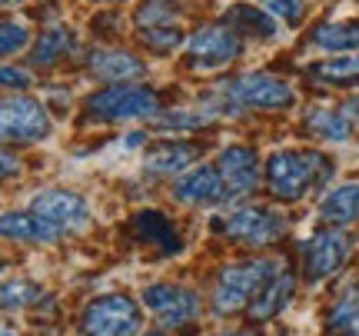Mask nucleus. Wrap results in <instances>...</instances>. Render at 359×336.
<instances>
[{"instance_id": "obj_9", "label": "nucleus", "mask_w": 359, "mask_h": 336, "mask_svg": "<svg viewBox=\"0 0 359 336\" xmlns=\"http://www.w3.org/2000/svg\"><path fill=\"white\" fill-rule=\"evenodd\" d=\"M143 303L163 326H183L200 313V297L193 290H187V286H173V283L147 286L143 290Z\"/></svg>"}, {"instance_id": "obj_13", "label": "nucleus", "mask_w": 359, "mask_h": 336, "mask_svg": "<svg viewBox=\"0 0 359 336\" xmlns=\"http://www.w3.org/2000/svg\"><path fill=\"white\" fill-rule=\"evenodd\" d=\"M293 286H296L293 273L280 267V270H276L266 283H263V290L253 297V303H250V316H253V320H273V316H276V313L290 303V297H293Z\"/></svg>"}, {"instance_id": "obj_5", "label": "nucleus", "mask_w": 359, "mask_h": 336, "mask_svg": "<svg viewBox=\"0 0 359 336\" xmlns=\"http://www.w3.org/2000/svg\"><path fill=\"white\" fill-rule=\"evenodd\" d=\"M140 330V310L130 297L110 293L93 300L83 313V333L87 336H133Z\"/></svg>"}, {"instance_id": "obj_21", "label": "nucleus", "mask_w": 359, "mask_h": 336, "mask_svg": "<svg viewBox=\"0 0 359 336\" xmlns=\"http://www.w3.org/2000/svg\"><path fill=\"white\" fill-rule=\"evenodd\" d=\"M137 230L150 240L154 246H160L163 253H177L180 250V236H177V230H173V223L163 217V213H140L137 217Z\"/></svg>"}, {"instance_id": "obj_3", "label": "nucleus", "mask_w": 359, "mask_h": 336, "mask_svg": "<svg viewBox=\"0 0 359 336\" xmlns=\"http://www.w3.org/2000/svg\"><path fill=\"white\" fill-rule=\"evenodd\" d=\"M87 114L93 120L120 123V120H143V116L160 114V97L147 87H114L100 90L87 100Z\"/></svg>"}, {"instance_id": "obj_34", "label": "nucleus", "mask_w": 359, "mask_h": 336, "mask_svg": "<svg viewBox=\"0 0 359 336\" xmlns=\"http://www.w3.org/2000/svg\"><path fill=\"white\" fill-rule=\"evenodd\" d=\"M346 114L359 116V97H356V100H349V104H346Z\"/></svg>"}, {"instance_id": "obj_29", "label": "nucleus", "mask_w": 359, "mask_h": 336, "mask_svg": "<svg viewBox=\"0 0 359 336\" xmlns=\"http://www.w3.org/2000/svg\"><path fill=\"white\" fill-rule=\"evenodd\" d=\"M27 47V27L11 24V20H0V57L17 53Z\"/></svg>"}, {"instance_id": "obj_27", "label": "nucleus", "mask_w": 359, "mask_h": 336, "mask_svg": "<svg viewBox=\"0 0 359 336\" xmlns=\"http://www.w3.org/2000/svg\"><path fill=\"white\" fill-rule=\"evenodd\" d=\"M140 34H143V43H147L150 51H156V53L177 51L180 40H183V34H180L177 24H170V27H147V30H140Z\"/></svg>"}, {"instance_id": "obj_17", "label": "nucleus", "mask_w": 359, "mask_h": 336, "mask_svg": "<svg viewBox=\"0 0 359 336\" xmlns=\"http://www.w3.org/2000/svg\"><path fill=\"white\" fill-rule=\"evenodd\" d=\"M93 64V74L97 77H107V80H133V77H143L147 67L140 64V57H133L127 51H100L90 57Z\"/></svg>"}, {"instance_id": "obj_24", "label": "nucleus", "mask_w": 359, "mask_h": 336, "mask_svg": "<svg viewBox=\"0 0 359 336\" xmlns=\"http://www.w3.org/2000/svg\"><path fill=\"white\" fill-rule=\"evenodd\" d=\"M74 51V37H70V30L64 27H53L47 30L43 37H40L37 51H34V64H57L64 53Z\"/></svg>"}, {"instance_id": "obj_32", "label": "nucleus", "mask_w": 359, "mask_h": 336, "mask_svg": "<svg viewBox=\"0 0 359 336\" xmlns=\"http://www.w3.org/2000/svg\"><path fill=\"white\" fill-rule=\"evenodd\" d=\"M206 116H193V114H170V120H163V127H203Z\"/></svg>"}, {"instance_id": "obj_20", "label": "nucleus", "mask_w": 359, "mask_h": 336, "mask_svg": "<svg viewBox=\"0 0 359 336\" xmlns=\"http://www.w3.org/2000/svg\"><path fill=\"white\" fill-rule=\"evenodd\" d=\"M196 160V147L187 143H160L154 154L147 156V170L150 173H180Z\"/></svg>"}, {"instance_id": "obj_36", "label": "nucleus", "mask_w": 359, "mask_h": 336, "mask_svg": "<svg viewBox=\"0 0 359 336\" xmlns=\"http://www.w3.org/2000/svg\"><path fill=\"white\" fill-rule=\"evenodd\" d=\"M0 4H20V0H0Z\"/></svg>"}, {"instance_id": "obj_11", "label": "nucleus", "mask_w": 359, "mask_h": 336, "mask_svg": "<svg viewBox=\"0 0 359 336\" xmlns=\"http://www.w3.org/2000/svg\"><path fill=\"white\" fill-rule=\"evenodd\" d=\"M30 213L43 217L47 223H53L57 230H67V227H80L87 223L90 210H87V200L70 190H47V194H37L34 203H30Z\"/></svg>"}, {"instance_id": "obj_35", "label": "nucleus", "mask_w": 359, "mask_h": 336, "mask_svg": "<svg viewBox=\"0 0 359 336\" xmlns=\"http://www.w3.org/2000/svg\"><path fill=\"white\" fill-rule=\"evenodd\" d=\"M223 336H257V333H223Z\"/></svg>"}, {"instance_id": "obj_4", "label": "nucleus", "mask_w": 359, "mask_h": 336, "mask_svg": "<svg viewBox=\"0 0 359 336\" xmlns=\"http://www.w3.org/2000/svg\"><path fill=\"white\" fill-rule=\"evenodd\" d=\"M226 100L233 107H253V110H286L296 104L293 87L269 74H246L223 87Z\"/></svg>"}, {"instance_id": "obj_22", "label": "nucleus", "mask_w": 359, "mask_h": 336, "mask_svg": "<svg viewBox=\"0 0 359 336\" xmlns=\"http://www.w3.org/2000/svg\"><path fill=\"white\" fill-rule=\"evenodd\" d=\"M323 83H336V87H353L359 83V57H333V60H320L309 70Z\"/></svg>"}, {"instance_id": "obj_14", "label": "nucleus", "mask_w": 359, "mask_h": 336, "mask_svg": "<svg viewBox=\"0 0 359 336\" xmlns=\"http://www.w3.org/2000/svg\"><path fill=\"white\" fill-rule=\"evenodd\" d=\"M177 196L183 203H217L226 196V187L217 167H196L177 183Z\"/></svg>"}, {"instance_id": "obj_7", "label": "nucleus", "mask_w": 359, "mask_h": 336, "mask_svg": "<svg viewBox=\"0 0 359 336\" xmlns=\"http://www.w3.org/2000/svg\"><path fill=\"white\" fill-rule=\"evenodd\" d=\"M50 133L47 110L30 97H11L0 100V143L4 140H43Z\"/></svg>"}, {"instance_id": "obj_2", "label": "nucleus", "mask_w": 359, "mask_h": 336, "mask_svg": "<svg viewBox=\"0 0 359 336\" xmlns=\"http://www.w3.org/2000/svg\"><path fill=\"white\" fill-rule=\"evenodd\" d=\"M276 270H280V263H273V260H246V263L226 267L219 273L217 290H213V310L217 313L243 310L246 303H253V297L263 290V283Z\"/></svg>"}, {"instance_id": "obj_15", "label": "nucleus", "mask_w": 359, "mask_h": 336, "mask_svg": "<svg viewBox=\"0 0 359 336\" xmlns=\"http://www.w3.org/2000/svg\"><path fill=\"white\" fill-rule=\"evenodd\" d=\"M0 236L11 240H37V243H53L60 230L47 223L37 213H0Z\"/></svg>"}, {"instance_id": "obj_31", "label": "nucleus", "mask_w": 359, "mask_h": 336, "mask_svg": "<svg viewBox=\"0 0 359 336\" xmlns=\"http://www.w3.org/2000/svg\"><path fill=\"white\" fill-rule=\"evenodd\" d=\"M0 87H30V74L20 67H0Z\"/></svg>"}, {"instance_id": "obj_26", "label": "nucleus", "mask_w": 359, "mask_h": 336, "mask_svg": "<svg viewBox=\"0 0 359 336\" xmlns=\"http://www.w3.org/2000/svg\"><path fill=\"white\" fill-rule=\"evenodd\" d=\"M40 297V286L30 280H7L0 283V307H27Z\"/></svg>"}, {"instance_id": "obj_19", "label": "nucleus", "mask_w": 359, "mask_h": 336, "mask_svg": "<svg viewBox=\"0 0 359 336\" xmlns=\"http://www.w3.org/2000/svg\"><path fill=\"white\" fill-rule=\"evenodd\" d=\"M306 127L313 130V137H320V140H330V143L349 140V133H353V123H349V116L339 114V110H330V107H316V110H309Z\"/></svg>"}, {"instance_id": "obj_8", "label": "nucleus", "mask_w": 359, "mask_h": 336, "mask_svg": "<svg viewBox=\"0 0 359 336\" xmlns=\"http://www.w3.org/2000/svg\"><path fill=\"white\" fill-rule=\"evenodd\" d=\"M226 233H230L233 240H240V243L266 246L286 233V217L269 207H240L230 213Z\"/></svg>"}, {"instance_id": "obj_6", "label": "nucleus", "mask_w": 359, "mask_h": 336, "mask_svg": "<svg viewBox=\"0 0 359 336\" xmlns=\"http://www.w3.org/2000/svg\"><path fill=\"white\" fill-rule=\"evenodd\" d=\"M240 57V37L226 24H210L196 30L187 43V60L196 70H219Z\"/></svg>"}, {"instance_id": "obj_12", "label": "nucleus", "mask_w": 359, "mask_h": 336, "mask_svg": "<svg viewBox=\"0 0 359 336\" xmlns=\"http://www.w3.org/2000/svg\"><path fill=\"white\" fill-rule=\"evenodd\" d=\"M217 170L219 177H223V187H226V194L230 196H240V194H250L253 190V183L259 177V156L257 150H250V147H226L217 160Z\"/></svg>"}, {"instance_id": "obj_18", "label": "nucleus", "mask_w": 359, "mask_h": 336, "mask_svg": "<svg viewBox=\"0 0 359 336\" xmlns=\"http://www.w3.org/2000/svg\"><path fill=\"white\" fill-rule=\"evenodd\" d=\"M230 30H236V37H257V40H273L276 37V24L266 11H257V7H246V4H236L230 7Z\"/></svg>"}, {"instance_id": "obj_1", "label": "nucleus", "mask_w": 359, "mask_h": 336, "mask_svg": "<svg viewBox=\"0 0 359 336\" xmlns=\"http://www.w3.org/2000/svg\"><path fill=\"white\" fill-rule=\"evenodd\" d=\"M333 173V163L320 150H276L266 163V180L276 200H303L313 187H323Z\"/></svg>"}, {"instance_id": "obj_16", "label": "nucleus", "mask_w": 359, "mask_h": 336, "mask_svg": "<svg viewBox=\"0 0 359 336\" xmlns=\"http://www.w3.org/2000/svg\"><path fill=\"white\" fill-rule=\"evenodd\" d=\"M320 217L333 227H346V223L359 220V183H339L336 190L323 196Z\"/></svg>"}, {"instance_id": "obj_25", "label": "nucleus", "mask_w": 359, "mask_h": 336, "mask_svg": "<svg viewBox=\"0 0 359 336\" xmlns=\"http://www.w3.org/2000/svg\"><path fill=\"white\" fill-rule=\"evenodd\" d=\"M330 326L336 333L359 336V290H349V293L339 297V303L330 313Z\"/></svg>"}, {"instance_id": "obj_28", "label": "nucleus", "mask_w": 359, "mask_h": 336, "mask_svg": "<svg viewBox=\"0 0 359 336\" xmlns=\"http://www.w3.org/2000/svg\"><path fill=\"white\" fill-rule=\"evenodd\" d=\"M137 24H140V30H147V27H170L173 24V11L163 0H147L140 13H137Z\"/></svg>"}, {"instance_id": "obj_30", "label": "nucleus", "mask_w": 359, "mask_h": 336, "mask_svg": "<svg viewBox=\"0 0 359 336\" xmlns=\"http://www.w3.org/2000/svg\"><path fill=\"white\" fill-rule=\"evenodd\" d=\"M266 7L269 17H280L286 24H299L303 20V0H259Z\"/></svg>"}, {"instance_id": "obj_23", "label": "nucleus", "mask_w": 359, "mask_h": 336, "mask_svg": "<svg viewBox=\"0 0 359 336\" xmlns=\"http://www.w3.org/2000/svg\"><path fill=\"white\" fill-rule=\"evenodd\" d=\"M316 43L323 51H359V20H343V24H323L316 30Z\"/></svg>"}, {"instance_id": "obj_33", "label": "nucleus", "mask_w": 359, "mask_h": 336, "mask_svg": "<svg viewBox=\"0 0 359 336\" xmlns=\"http://www.w3.org/2000/svg\"><path fill=\"white\" fill-rule=\"evenodd\" d=\"M13 173H20V160L11 154H0V177H13Z\"/></svg>"}, {"instance_id": "obj_10", "label": "nucleus", "mask_w": 359, "mask_h": 336, "mask_svg": "<svg viewBox=\"0 0 359 336\" xmlns=\"http://www.w3.org/2000/svg\"><path fill=\"white\" fill-rule=\"evenodd\" d=\"M349 236L343 230H323L306 243V280L320 283L326 276H333L343 263L349 260Z\"/></svg>"}]
</instances>
